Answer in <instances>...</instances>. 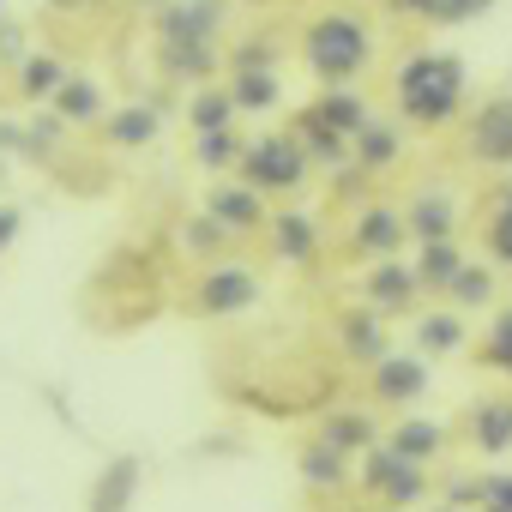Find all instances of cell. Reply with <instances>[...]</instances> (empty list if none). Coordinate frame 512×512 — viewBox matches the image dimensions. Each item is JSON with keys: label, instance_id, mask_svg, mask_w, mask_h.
I'll return each instance as SVG.
<instances>
[{"label": "cell", "instance_id": "obj_1", "mask_svg": "<svg viewBox=\"0 0 512 512\" xmlns=\"http://www.w3.org/2000/svg\"><path fill=\"white\" fill-rule=\"evenodd\" d=\"M392 109L416 133H446L470 109V67L452 49H410L392 67Z\"/></svg>", "mask_w": 512, "mask_h": 512}, {"label": "cell", "instance_id": "obj_2", "mask_svg": "<svg viewBox=\"0 0 512 512\" xmlns=\"http://www.w3.org/2000/svg\"><path fill=\"white\" fill-rule=\"evenodd\" d=\"M229 25V0H157V67L169 79H193V91L217 73V37Z\"/></svg>", "mask_w": 512, "mask_h": 512}, {"label": "cell", "instance_id": "obj_3", "mask_svg": "<svg viewBox=\"0 0 512 512\" xmlns=\"http://www.w3.org/2000/svg\"><path fill=\"white\" fill-rule=\"evenodd\" d=\"M302 61L320 79V91L356 85L374 67V25L356 7H326L302 25Z\"/></svg>", "mask_w": 512, "mask_h": 512}, {"label": "cell", "instance_id": "obj_4", "mask_svg": "<svg viewBox=\"0 0 512 512\" xmlns=\"http://www.w3.org/2000/svg\"><path fill=\"white\" fill-rule=\"evenodd\" d=\"M314 175L308 151L290 139V133H260V139H241V157H235V181L253 187L260 199H290L302 193Z\"/></svg>", "mask_w": 512, "mask_h": 512}, {"label": "cell", "instance_id": "obj_5", "mask_svg": "<svg viewBox=\"0 0 512 512\" xmlns=\"http://www.w3.org/2000/svg\"><path fill=\"white\" fill-rule=\"evenodd\" d=\"M458 139H464V157H470L476 169L506 175V169H512V91H494V97H482L476 109H464Z\"/></svg>", "mask_w": 512, "mask_h": 512}, {"label": "cell", "instance_id": "obj_6", "mask_svg": "<svg viewBox=\"0 0 512 512\" xmlns=\"http://www.w3.org/2000/svg\"><path fill=\"white\" fill-rule=\"evenodd\" d=\"M362 488L386 506V512H416L428 500V464L398 458L392 446H368L362 452Z\"/></svg>", "mask_w": 512, "mask_h": 512}, {"label": "cell", "instance_id": "obj_7", "mask_svg": "<svg viewBox=\"0 0 512 512\" xmlns=\"http://www.w3.org/2000/svg\"><path fill=\"white\" fill-rule=\"evenodd\" d=\"M260 302V272L253 266H235V260H217L199 284H193V314L205 320H235Z\"/></svg>", "mask_w": 512, "mask_h": 512}, {"label": "cell", "instance_id": "obj_8", "mask_svg": "<svg viewBox=\"0 0 512 512\" xmlns=\"http://www.w3.org/2000/svg\"><path fill=\"white\" fill-rule=\"evenodd\" d=\"M398 217H404L410 241H458V217H464V205H458V187H446V181H422V187L398 205Z\"/></svg>", "mask_w": 512, "mask_h": 512}, {"label": "cell", "instance_id": "obj_9", "mask_svg": "<svg viewBox=\"0 0 512 512\" xmlns=\"http://www.w3.org/2000/svg\"><path fill=\"white\" fill-rule=\"evenodd\" d=\"M428 386H434V362H422L416 350H386V356L368 368V392H374V404H386V410H404V404L428 398Z\"/></svg>", "mask_w": 512, "mask_h": 512}, {"label": "cell", "instance_id": "obj_10", "mask_svg": "<svg viewBox=\"0 0 512 512\" xmlns=\"http://www.w3.org/2000/svg\"><path fill=\"white\" fill-rule=\"evenodd\" d=\"M356 290H362L356 308H368V314H380V320H392V314H416V302H422V284H416L410 260H380V266H368Z\"/></svg>", "mask_w": 512, "mask_h": 512}, {"label": "cell", "instance_id": "obj_11", "mask_svg": "<svg viewBox=\"0 0 512 512\" xmlns=\"http://www.w3.org/2000/svg\"><path fill=\"white\" fill-rule=\"evenodd\" d=\"M404 241H410V229H404L398 205L368 199V205L356 211V229H350V253H356V260H368V266H380V260H404Z\"/></svg>", "mask_w": 512, "mask_h": 512}, {"label": "cell", "instance_id": "obj_12", "mask_svg": "<svg viewBox=\"0 0 512 512\" xmlns=\"http://www.w3.org/2000/svg\"><path fill=\"white\" fill-rule=\"evenodd\" d=\"M199 211L217 223V229H229L235 241L241 235H253V229H266V199L253 193V187H241V181H211L205 193H199Z\"/></svg>", "mask_w": 512, "mask_h": 512}, {"label": "cell", "instance_id": "obj_13", "mask_svg": "<svg viewBox=\"0 0 512 512\" xmlns=\"http://www.w3.org/2000/svg\"><path fill=\"white\" fill-rule=\"evenodd\" d=\"M464 440L482 458H506L512 452V392H488L464 410Z\"/></svg>", "mask_w": 512, "mask_h": 512}, {"label": "cell", "instance_id": "obj_14", "mask_svg": "<svg viewBox=\"0 0 512 512\" xmlns=\"http://www.w3.org/2000/svg\"><path fill=\"white\" fill-rule=\"evenodd\" d=\"M464 344H470V320L452 314V308H428V314H416V326H410V350H416L422 362L458 356Z\"/></svg>", "mask_w": 512, "mask_h": 512}, {"label": "cell", "instance_id": "obj_15", "mask_svg": "<svg viewBox=\"0 0 512 512\" xmlns=\"http://www.w3.org/2000/svg\"><path fill=\"white\" fill-rule=\"evenodd\" d=\"M97 127H103V145H115V151H145V145H157V133H163V109H157V103H121V109H109Z\"/></svg>", "mask_w": 512, "mask_h": 512}, {"label": "cell", "instance_id": "obj_16", "mask_svg": "<svg viewBox=\"0 0 512 512\" xmlns=\"http://www.w3.org/2000/svg\"><path fill=\"white\" fill-rule=\"evenodd\" d=\"M266 229H272V253H278L284 266H308V260H320V223H314L308 211L284 205L278 217H266Z\"/></svg>", "mask_w": 512, "mask_h": 512}, {"label": "cell", "instance_id": "obj_17", "mask_svg": "<svg viewBox=\"0 0 512 512\" xmlns=\"http://www.w3.org/2000/svg\"><path fill=\"white\" fill-rule=\"evenodd\" d=\"M49 115H55L61 127H97V121L109 115V97H103V85H97L91 73H67V85L49 97Z\"/></svg>", "mask_w": 512, "mask_h": 512}, {"label": "cell", "instance_id": "obj_18", "mask_svg": "<svg viewBox=\"0 0 512 512\" xmlns=\"http://www.w3.org/2000/svg\"><path fill=\"white\" fill-rule=\"evenodd\" d=\"M350 163H356L362 175H386V169H398V163H404V127L374 115V121L350 139Z\"/></svg>", "mask_w": 512, "mask_h": 512}, {"label": "cell", "instance_id": "obj_19", "mask_svg": "<svg viewBox=\"0 0 512 512\" xmlns=\"http://www.w3.org/2000/svg\"><path fill=\"white\" fill-rule=\"evenodd\" d=\"M338 350H344L356 368H374V362L392 350V332H386V320H380V314H368V308H350V314L338 320Z\"/></svg>", "mask_w": 512, "mask_h": 512}, {"label": "cell", "instance_id": "obj_20", "mask_svg": "<svg viewBox=\"0 0 512 512\" xmlns=\"http://www.w3.org/2000/svg\"><path fill=\"white\" fill-rule=\"evenodd\" d=\"M482 266L512 272V181H500L482 205Z\"/></svg>", "mask_w": 512, "mask_h": 512}, {"label": "cell", "instance_id": "obj_21", "mask_svg": "<svg viewBox=\"0 0 512 512\" xmlns=\"http://www.w3.org/2000/svg\"><path fill=\"white\" fill-rule=\"evenodd\" d=\"M380 434H386V428H380L368 410H326L314 440H326V446H332V452H344V458H362L368 446H380Z\"/></svg>", "mask_w": 512, "mask_h": 512}, {"label": "cell", "instance_id": "obj_22", "mask_svg": "<svg viewBox=\"0 0 512 512\" xmlns=\"http://www.w3.org/2000/svg\"><path fill=\"white\" fill-rule=\"evenodd\" d=\"M398 19H422L434 31H458V25H476L494 13V0H386Z\"/></svg>", "mask_w": 512, "mask_h": 512}, {"label": "cell", "instance_id": "obj_23", "mask_svg": "<svg viewBox=\"0 0 512 512\" xmlns=\"http://www.w3.org/2000/svg\"><path fill=\"white\" fill-rule=\"evenodd\" d=\"M290 139L308 151V163H314V169H332V175H338V169H350V139H338V133H332L314 109H296Z\"/></svg>", "mask_w": 512, "mask_h": 512}, {"label": "cell", "instance_id": "obj_24", "mask_svg": "<svg viewBox=\"0 0 512 512\" xmlns=\"http://www.w3.org/2000/svg\"><path fill=\"white\" fill-rule=\"evenodd\" d=\"M494 302H500V272L482 266V260H464L458 278L446 284V308L470 320V314H482V308H494Z\"/></svg>", "mask_w": 512, "mask_h": 512}, {"label": "cell", "instance_id": "obj_25", "mask_svg": "<svg viewBox=\"0 0 512 512\" xmlns=\"http://www.w3.org/2000/svg\"><path fill=\"white\" fill-rule=\"evenodd\" d=\"M380 446H392V452L410 458V464H434V458L446 452V422H434V416H404L398 428L380 434Z\"/></svg>", "mask_w": 512, "mask_h": 512}, {"label": "cell", "instance_id": "obj_26", "mask_svg": "<svg viewBox=\"0 0 512 512\" xmlns=\"http://www.w3.org/2000/svg\"><path fill=\"white\" fill-rule=\"evenodd\" d=\"M308 109H314V115H320V121H326V127H332L338 139H356V133H362V127L374 121V103H368V97H362L356 85H338V91H320V97H314Z\"/></svg>", "mask_w": 512, "mask_h": 512}, {"label": "cell", "instance_id": "obj_27", "mask_svg": "<svg viewBox=\"0 0 512 512\" xmlns=\"http://www.w3.org/2000/svg\"><path fill=\"white\" fill-rule=\"evenodd\" d=\"M458 266H464V247L458 241H416L410 272H416L422 296H446V284L458 278Z\"/></svg>", "mask_w": 512, "mask_h": 512}, {"label": "cell", "instance_id": "obj_28", "mask_svg": "<svg viewBox=\"0 0 512 512\" xmlns=\"http://www.w3.org/2000/svg\"><path fill=\"white\" fill-rule=\"evenodd\" d=\"M229 103L235 115H272L284 103V73H229Z\"/></svg>", "mask_w": 512, "mask_h": 512}, {"label": "cell", "instance_id": "obj_29", "mask_svg": "<svg viewBox=\"0 0 512 512\" xmlns=\"http://www.w3.org/2000/svg\"><path fill=\"white\" fill-rule=\"evenodd\" d=\"M67 85V61L55 55V49H31L25 61H19V97L25 103H43L49 109V97Z\"/></svg>", "mask_w": 512, "mask_h": 512}, {"label": "cell", "instance_id": "obj_30", "mask_svg": "<svg viewBox=\"0 0 512 512\" xmlns=\"http://www.w3.org/2000/svg\"><path fill=\"white\" fill-rule=\"evenodd\" d=\"M476 368L512 380V302L488 314V326H482V338H476Z\"/></svg>", "mask_w": 512, "mask_h": 512}, {"label": "cell", "instance_id": "obj_31", "mask_svg": "<svg viewBox=\"0 0 512 512\" xmlns=\"http://www.w3.org/2000/svg\"><path fill=\"white\" fill-rule=\"evenodd\" d=\"M302 482L320 488V494H338V488L350 482V458L332 452L326 440H308V446H302Z\"/></svg>", "mask_w": 512, "mask_h": 512}, {"label": "cell", "instance_id": "obj_32", "mask_svg": "<svg viewBox=\"0 0 512 512\" xmlns=\"http://www.w3.org/2000/svg\"><path fill=\"white\" fill-rule=\"evenodd\" d=\"M217 127H235V103H229L223 85H199L187 97V133L199 139V133H217Z\"/></svg>", "mask_w": 512, "mask_h": 512}, {"label": "cell", "instance_id": "obj_33", "mask_svg": "<svg viewBox=\"0 0 512 512\" xmlns=\"http://www.w3.org/2000/svg\"><path fill=\"white\" fill-rule=\"evenodd\" d=\"M235 157H241V133H235V127H217V133H199V139H193V163L211 169V175H229Z\"/></svg>", "mask_w": 512, "mask_h": 512}, {"label": "cell", "instance_id": "obj_34", "mask_svg": "<svg viewBox=\"0 0 512 512\" xmlns=\"http://www.w3.org/2000/svg\"><path fill=\"white\" fill-rule=\"evenodd\" d=\"M133 482H139V458H115L109 476L91 488V512H121L127 494H133Z\"/></svg>", "mask_w": 512, "mask_h": 512}, {"label": "cell", "instance_id": "obj_35", "mask_svg": "<svg viewBox=\"0 0 512 512\" xmlns=\"http://www.w3.org/2000/svg\"><path fill=\"white\" fill-rule=\"evenodd\" d=\"M229 241H235V235H229V229H217L205 211L181 223V253H193V260H223V253H229Z\"/></svg>", "mask_w": 512, "mask_h": 512}, {"label": "cell", "instance_id": "obj_36", "mask_svg": "<svg viewBox=\"0 0 512 512\" xmlns=\"http://www.w3.org/2000/svg\"><path fill=\"white\" fill-rule=\"evenodd\" d=\"M61 121L55 115H37V121H25L19 127V157H31V163H49V157H61Z\"/></svg>", "mask_w": 512, "mask_h": 512}, {"label": "cell", "instance_id": "obj_37", "mask_svg": "<svg viewBox=\"0 0 512 512\" xmlns=\"http://www.w3.org/2000/svg\"><path fill=\"white\" fill-rule=\"evenodd\" d=\"M229 73H284L278 67V37H247L229 49Z\"/></svg>", "mask_w": 512, "mask_h": 512}, {"label": "cell", "instance_id": "obj_38", "mask_svg": "<svg viewBox=\"0 0 512 512\" xmlns=\"http://www.w3.org/2000/svg\"><path fill=\"white\" fill-rule=\"evenodd\" d=\"M470 506H476V512H512V470H488V476H476Z\"/></svg>", "mask_w": 512, "mask_h": 512}, {"label": "cell", "instance_id": "obj_39", "mask_svg": "<svg viewBox=\"0 0 512 512\" xmlns=\"http://www.w3.org/2000/svg\"><path fill=\"white\" fill-rule=\"evenodd\" d=\"M19 229H25V211H19V205H7V199H0V253H7V247L19 241Z\"/></svg>", "mask_w": 512, "mask_h": 512}, {"label": "cell", "instance_id": "obj_40", "mask_svg": "<svg viewBox=\"0 0 512 512\" xmlns=\"http://www.w3.org/2000/svg\"><path fill=\"white\" fill-rule=\"evenodd\" d=\"M235 7H272V0H235Z\"/></svg>", "mask_w": 512, "mask_h": 512}, {"label": "cell", "instance_id": "obj_41", "mask_svg": "<svg viewBox=\"0 0 512 512\" xmlns=\"http://www.w3.org/2000/svg\"><path fill=\"white\" fill-rule=\"evenodd\" d=\"M428 512H458V506H446V500H440V506H428Z\"/></svg>", "mask_w": 512, "mask_h": 512}, {"label": "cell", "instance_id": "obj_42", "mask_svg": "<svg viewBox=\"0 0 512 512\" xmlns=\"http://www.w3.org/2000/svg\"><path fill=\"white\" fill-rule=\"evenodd\" d=\"M0 19H7V0H0Z\"/></svg>", "mask_w": 512, "mask_h": 512}, {"label": "cell", "instance_id": "obj_43", "mask_svg": "<svg viewBox=\"0 0 512 512\" xmlns=\"http://www.w3.org/2000/svg\"><path fill=\"white\" fill-rule=\"evenodd\" d=\"M380 512H386V506H380Z\"/></svg>", "mask_w": 512, "mask_h": 512}]
</instances>
